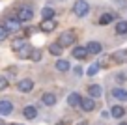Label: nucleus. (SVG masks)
Returning <instances> with one entry per match:
<instances>
[{
	"label": "nucleus",
	"instance_id": "f257e3e1",
	"mask_svg": "<svg viewBox=\"0 0 127 125\" xmlns=\"http://www.w3.org/2000/svg\"><path fill=\"white\" fill-rule=\"evenodd\" d=\"M75 41H77V32H75V30H65V32H62V34H60V37H58V41H56V43L62 45V47L65 49V47H71Z\"/></svg>",
	"mask_w": 127,
	"mask_h": 125
},
{
	"label": "nucleus",
	"instance_id": "f03ea898",
	"mask_svg": "<svg viewBox=\"0 0 127 125\" xmlns=\"http://www.w3.org/2000/svg\"><path fill=\"white\" fill-rule=\"evenodd\" d=\"M73 13L77 17H84L90 13V4H88L86 0H77L75 4H73Z\"/></svg>",
	"mask_w": 127,
	"mask_h": 125
},
{
	"label": "nucleus",
	"instance_id": "7ed1b4c3",
	"mask_svg": "<svg viewBox=\"0 0 127 125\" xmlns=\"http://www.w3.org/2000/svg\"><path fill=\"white\" fill-rule=\"evenodd\" d=\"M17 19H19L21 23L32 21V19H34V9H32V8H21L19 11H17Z\"/></svg>",
	"mask_w": 127,
	"mask_h": 125
},
{
	"label": "nucleus",
	"instance_id": "20e7f679",
	"mask_svg": "<svg viewBox=\"0 0 127 125\" xmlns=\"http://www.w3.org/2000/svg\"><path fill=\"white\" fill-rule=\"evenodd\" d=\"M17 90L23 92V94L32 92V90H34V80H32V78H23L21 82H17Z\"/></svg>",
	"mask_w": 127,
	"mask_h": 125
},
{
	"label": "nucleus",
	"instance_id": "39448f33",
	"mask_svg": "<svg viewBox=\"0 0 127 125\" xmlns=\"http://www.w3.org/2000/svg\"><path fill=\"white\" fill-rule=\"evenodd\" d=\"M4 28L8 30V34L19 32V30H21V21H19V19H8V21L4 23Z\"/></svg>",
	"mask_w": 127,
	"mask_h": 125
},
{
	"label": "nucleus",
	"instance_id": "423d86ee",
	"mask_svg": "<svg viewBox=\"0 0 127 125\" xmlns=\"http://www.w3.org/2000/svg\"><path fill=\"white\" fill-rule=\"evenodd\" d=\"M56 26H58V23H56L54 19H43V23L39 24V30L41 32H52V30H56Z\"/></svg>",
	"mask_w": 127,
	"mask_h": 125
},
{
	"label": "nucleus",
	"instance_id": "0eeeda50",
	"mask_svg": "<svg viewBox=\"0 0 127 125\" xmlns=\"http://www.w3.org/2000/svg\"><path fill=\"white\" fill-rule=\"evenodd\" d=\"M80 108H82L84 112H92V110H95V99L94 97H82V101H80Z\"/></svg>",
	"mask_w": 127,
	"mask_h": 125
},
{
	"label": "nucleus",
	"instance_id": "6e6552de",
	"mask_svg": "<svg viewBox=\"0 0 127 125\" xmlns=\"http://www.w3.org/2000/svg\"><path fill=\"white\" fill-rule=\"evenodd\" d=\"M15 54H17V58H21V60H28V58H30V54H32V47L24 43L21 49H17V51H15Z\"/></svg>",
	"mask_w": 127,
	"mask_h": 125
},
{
	"label": "nucleus",
	"instance_id": "1a4fd4ad",
	"mask_svg": "<svg viewBox=\"0 0 127 125\" xmlns=\"http://www.w3.org/2000/svg\"><path fill=\"white\" fill-rule=\"evenodd\" d=\"M41 103H43L45 106H54L56 103H58V97H56L54 94H51V92H47V94L41 95Z\"/></svg>",
	"mask_w": 127,
	"mask_h": 125
},
{
	"label": "nucleus",
	"instance_id": "9d476101",
	"mask_svg": "<svg viewBox=\"0 0 127 125\" xmlns=\"http://www.w3.org/2000/svg\"><path fill=\"white\" fill-rule=\"evenodd\" d=\"M80 101H82V95L77 94V92H71L67 97V105L73 106V108H77V106H80Z\"/></svg>",
	"mask_w": 127,
	"mask_h": 125
},
{
	"label": "nucleus",
	"instance_id": "9b49d317",
	"mask_svg": "<svg viewBox=\"0 0 127 125\" xmlns=\"http://www.w3.org/2000/svg\"><path fill=\"white\" fill-rule=\"evenodd\" d=\"M71 54H73V58H77V60H86L90 52H88V49H86V47H75Z\"/></svg>",
	"mask_w": 127,
	"mask_h": 125
},
{
	"label": "nucleus",
	"instance_id": "f8f14e48",
	"mask_svg": "<svg viewBox=\"0 0 127 125\" xmlns=\"http://www.w3.org/2000/svg\"><path fill=\"white\" fill-rule=\"evenodd\" d=\"M23 116L26 118V120H36L37 118V108L34 105H28V106H24V110H23Z\"/></svg>",
	"mask_w": 127,
	"mask_h": 125
},
{
	"label": "nucleus",
	"instance_id": "ddd939ff",
	"mask_svg": "<svg viewBox=\"0 0 127 125\" xmlns=\"http://www.w3.org/2000/svg\"><path fill=\"white\" fill-rule=\"evenodd\" d=\"M9 114H13L11 101H0V116H9Z\"/></svg>",
	"mask_w": 127,
	"mask_h": 125
},
{
	"label": "nucleus",
	"instance_id": "4468645a",
	"mask_svg": "<svg viewBox=\"0 0 127 125\" xmlns=\"http://www.w3.org/2000/svg\"><path fill=\"white\" fill-rule=\"evenodd\" d=\"M125 112H127V110L123 108L122 105H114V106L110 108V116H112V118H116V120H122V118L125 116Z\"/></svg>",
	"mask_w": 127,
	"mask_h": 125
},
{
	"label": "nucleus",
	"instance_id": "2eb2a0df",
	"mask_svg": "<svg viewBox=\"0 0 127 125\" xmlns=\"http://www.w3.org/2000/svg\"><path fill=\"white\" fill-rule=\"evenodd\" d=\"M110 94H112L114 99H118V101H122V103L127 101V90H123V88H114Z\"/></svg>",
	"mask_w": 127,
	"mask_h": 125
},
{
	"label": "nucleus",
	"instance_id": "dca6fc26",
	"mask_svg": "<svg viewBox=\"0 0 127 125\" xmlns=\"http://www.w3.org/2000/svg\"><path fill=\"white\" fill-rule=\"evenodd\" d=\"M86 49H88L90 54H101V52H103V47H101L99 41H90V43L86 45Z\"/></svg>",
	"mask_w": 127,
	"mask_h": 125
},
{
	"label": "nucleus",
	"instance_id": "f3484780",
	"mask_svg": "<svg viewBox=\"0 0 127 125\" xmlns=\"http://www.w3.org/2000/svg\"><path fill=\"white\" fill-rule=\"evenodd\" d=\"M114 19H116L114 13H112V11H107V13H103V15L99 17V23H97V24H101V26H107V24H110Z\"/></svg>",
	"mask_w": 127,
	"mask_h": 125
},
{
	"label": "nucleus",
	"instance_id": "a211bd4d",
	"mask_svg": "<svg viewBox=\"0 0 127 125\" xmlns=\"http://www.w3.org/2000/svg\"><path fill=\"white\" fill-rule=\"evenodd\" d=\"M88 94H90V97L97 99L103 95V88L99 86V84H92V86H88Z\"/></svg>",
	"mask_w": 127,
	"mask_h": 125
},
{
	"label": "nucleus",
	"instance_id": "6ab92c4d",
	"mask_svg": "<svg viewBox=\"0 0 127 125\" xmlns=\"http://www.w3.org/2000/svg\"><path fill=\"white\" fill-rule=\"evenodd\" d=\"M112 60L118 63H125L127 62V49H122V51H116L112 54Z\"/></svg>",
	"mask_w": 127,
	"mask_h": 125
},
{
	"label": "nucleus",
	"instance_id": "aec40b11",
	"mask_svg": "<svg viewBox=\"0 0 127 125\" xmlns=\"http://www.w3.org/2000/svg\"><path fill=\"white\" fill-rule=\"evenodd\" d=\"M49 52H51L52 56H62V52H64V47L62 45H58V43H51L49 45V49H47Z\"/></svg>",
	"mask_w": 127,
	"mask_h": 125
},
{
	"label": "nucleus",
	"instance_id": "412c9836",
	"mask_svg": "<svg viewBox=\"0 0 127 125\" xmlns=\"http://www.w3.org/2000/svg\"><path fill=\"white\" fill-rule=\"evenodd\" d=\"M116 34L118 35H127V21H118L116 23Z\"/></svg>",
	"mask_w": 127,
	"mask_h": 125
},
{
	"label": "nucleus",
	"instance_id": "4be33fe9",
	"mask_svg": "<svg viewBox=\"0 0 127 125\" xmlns=\"http://www.w3.org/2000/svg\"><path fill=\"white\" fill-rule=\"evenodd\" d=\"M41 17H43V19H54V8L45 6V8L41 9Z\"/></svg>",
	"mask_w": 127,
	"mask_h": 125
},
{
	"label": "nucleus",
	"instance_id": "5701e85b",
	"mask_svg": "<svg viewBox=\"0 0 127 125\" xmlns=\"http://www.w3.org/2000/svg\"><path fill=\"white\" fill-rule=\"evenodd\" d=\"M69 62L67 60H58V62H56V69L58 71H62V73H65V71H69Z\"/></svg>",
	"mask_w": 127,
	"mask_h": 125
},
{
	"label": "nucleus",
	"instance_id": "b1692460",
	"mask_svg": "<svg viewBox=\"0 0 127 125\" xmlns=\"http://www.w3.org/2000/svg\"><path fill=\"white\" fill-rule=\"evenodd\" d=\"M99 69H101L99 63H92V65L86 69V75H88V77H95V75L99 73Z\"/></svg>",
	"mask_w": 127,
	"mask_h": 125
},
{
	"label": "nucleus",
	"instance_id": "393cba45",
	"mask_svg": "<svg viewBox=\"0 0 127 125\" xmlns=\"http://www.w3.org/2000/svg\"><path fill=\"white\" fill-rule=\"evenodd\" d=\"M30 60H32V62H39V60H41V51H39V49H32Z\"/></svg>",
	"mask_w": 127,
	"mask_h": 125
},
{
	"label": "nucleus",
	"instance_id": "a878e982",
	"mask_svg": "<svg viewBox=\"0 0 127 125\" xmlns=\"http://www.w3.org/2000/svg\"><path fill=\"white\" fill-rule=\"evenodd\" d=\"M23 45H24V39H15V41L11 43V49H13V51H17V49H21Z\"/></svg>",
	"mask_w": 127,
	"mask_h": 125
},
{
	"label": "nucleus",
	"instance_id": "bb28decb",
	"mask_svg": "<svg viewBox=\"0 0 127 125\" xmlns=\"http://www.w3.org/2000/svg\"><path fill=\"white\" fill-rule=\"evenodd\" d=\"M9 86V82H8V78L6 77H2V75H0V92L2 90H6V88Z\"/></svg>",
	"mask_w": 127,
	"mask_h": 125
},
{
	"label": "nucleus",
	"instance_id": "cd10ccee",
	"mask_svg": "<svg viewBox=\"0 0 127 125\" xmlns=\"http://www.w3.org/2000/svg\"><path fill=\"white\" fill-rule=\"evenodd\" d=\"M8 35H9V34H8V30L4 28V24H0V41H4Z\"/></svg>",
	"mask_w": 127,
	"mask_h": 125
},
{
	"label": "nucleus",
	"instance_id": "c85d7f7f",
	"mask_svg": "<svg viewBox=\"0 0 127 125\" xmlns=\"http://www.w3.org/2000/svg\"><path fill=\"white\" fill-rule=\"evenodd\" d=\"M108 62H110V58H108V56H103V58H101L97 63H99V67H101V65H107Z\"/></svg>",
	"mask_w": 127,
	"mask_h": 125
},
{
	"label": "nucleus",
	"instance_id": "c756f323",
	"mask_svg": "<svg viewBox=\"0 0 127 125\" xmlns=\"http://www.w3.org/2000/svg\"><path fill=\"white\" fill-rule=\"evenodd\" d=\"M73 73H75V77H80V75H82L84 71H82V67H79V65H77L75 69H73Z\"/></svg>",
	"mask_w": 127,
	"mask_h": 125
},
{
	"label": "nucleus",
	"instance_id": "7c9ffc66",
	"mask_svg": "<svg viewBox=\"0 0 127 125\" xmlns=\"http://www.w3.org/2000/svg\"><path fill=\"white\" fill-rule=\"evenodd\" d=\"M116 80L123 82V80H125V75H123V73H118V75H116Z\"/></svg>",
	"mask_w": 127,
	"mask_h": 125
},
{
	"label": "nucleus",
	"instance_id": "2f4dec72",
	"mask_svg": "<svg viewBox=\"0 0 127 125\" xmlns=\"http://www.w3.org/2000/svg\"><path fill=\"white\" fill-rule=\"evenodd\" d=\"M77 125H90V123H88L86 120H82V121H79V123H77Z\"/></svg>",
	"mask_w": 127,
	"mask_h": 125
},
{
	"label": "nucleus",
	"instance_id": "473e14b6",
	"mask_svg": "<svg viewBox=\"0 0 127 125\" xmlns=\"http://www.w3.org/2000/svg\"><path fill=\"white\" fill-rule=\"evenodd\" d=\"M118 125H127V121H120V123Z\"/></svg>",
	"mask_w": 127,
	"mask_h": 125
},
{
	"label": "nucleus",
	"instance_id": "72a5a7b5",
	"mask_svg": "<svg viewBox=\"0 0 127 125\" xmlns=\"http://www.w3.org/2000/svg\"><path fill=\"white\" fill-rule=\"evenodd\" d=\"M0 125H6V123H4V120H2V118H0Z\"/></svg>",
	"mask_w": 127,
	"mask_h": 125
},
{
	"label": "nucleus",
	"instance_id": "f704fd0d",
	"mask_svg": "<svg viewBox=\"0 0 127 125\" xmlns=\"http://www.w3.org/2000/svg\"><path fill=\"white\" fill-rule=\"evenodd\" d=\"M56 125H65V123H64V121H58V123H56Z\"/></svg>",
	"mask_w": 127,
	"mask_h": 125
},
{
	"label": "nucleus",
	"instance_id": "c9c22d12",
	"mask_svg": "<svg viewBox=\"0 0 127 125\" xmlns=\"http://www.w3.org/2000/svg\"><path fill=\"white\" fill-rule=\"evenodd\" d=\"M11 125H23V123H11Z\"/></svg>",
	"mask_w": 127,
	"mask_h": 125
}]
</instances>
